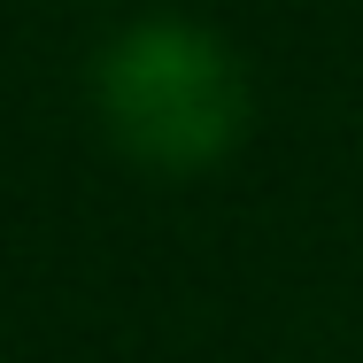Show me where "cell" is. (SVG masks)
<instances>
[{
    "mask_svg": "<svg viewBox=\"0 0 363 363\" xmlns=\"http://www.w3.org/2000/svg\"><path fill=\"white\" fill-rule=\"evenodd\" d=\"M93 101H101V124L116 132V147L147 170H170V178L209 170L247 124L240 62L194 23L124 31L93 70Z\"/></svg>",
    "mask_w": 363,
    "mask_h": 363,
    "instance_id": "obj_1",
    "label": "cell"
}]
</instances>
